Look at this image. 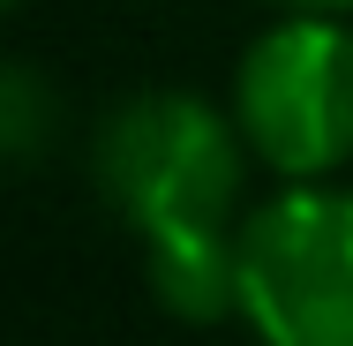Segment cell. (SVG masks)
<instances>
[{"mask_svg":"<svg viewBox=\"0 0 353 346\" xmlns=\"http://www.w3.org/2000/svg\"><path fill=\"white\" fill-rule=\"evenodd\" d=\"M53 136H61V90L46 83V68L8 61V75H0V151H8V166H38L53 151Z\"/></svg>","mask_w":353,"mask_h":346,"instance_id":"4","label":"cell"},{"mask_svg":"<svg viewBox=\"0 0 353 346\" xmlns=\"http://www.w3.org/2000/svg\"><path fill=\"white\" fill-rule=\"evenodd\" d=\"M241 121L188 90H136L90 136V189L143 241L150 294L181 324L241 309Z\"/></svg>","mask_w":353,"mask_h":346,"instance_id":"1","label":"cell"},{"mask_svg":"<svg viewBox=\"0 0 353 346\" xmlns=\"http://www.w3.org/2000/svg\"><path fill=\"white\" fill-rule=\"evenodd\" d=\"M285 15H353V0H279Z\"/></svg>","mask_w":353,"mask_h":346,"instance_id":"5","label":"cell"},{"mask_svg":"<svg viewBox=\"0 0 353 346\" xmlns=\"http://www.w3.org/2000/svg\"><path fill=\"white\" fill-rule=\"evenodd\" d=\"M233 121L285 181H323L353 158V30L339 15H285L233 68Z\"/></svg>","mask_w":353,"mask_h":346,"instance_id":"3","label":"cell"},{"mask_svg":"<svg viewBox=\"0 0 353 346\" xmlns=\"http://www.w3.org/2000/svg\"><path fill=\"white\" fill-rule=\"evenodd\" d=\"M241 316L263 346H353V189L293 181L241 218Z\"/></svg>","mask_w":353,"mask_h":346,"instance_id":"2","label":"cell"}]
</instances>
